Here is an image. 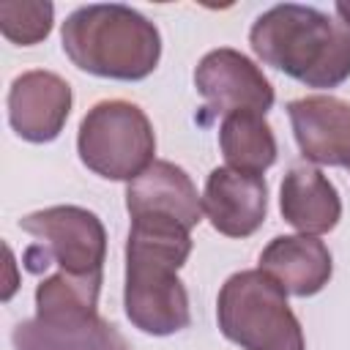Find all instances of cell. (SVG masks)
I'll return each mask as SVG.
<instances>
[{
	"mask_svg": "<svg viewBox=\"0 0 350 350\" xmlns=\"http://www.w3.org/2000/svg\"><path fill=\"white\" fill-rule=\"evenodd\" d=\"M194 88L208 109L227 118L235 112L265 115L273 107V88L265 74L238 49H211L194 68Z\"/></svg>",
	"mask_w": 350,
	"mask_h": 350,
	"instance_id": "8",
	"label": "cell"
},
{
	"mask_svg": "<svg viewBox=\"0 0 350 350\" xmlns=\"http://www.w3.org/2000/svg\"><path fill=\"white\" fill-rule=\"evenodd\" d=\"M126 211L131 219L161 216L183 224L186 230L200 224L202 200L183 167L172 161H153L126 186Z\"/></svg>",
	"mask_w": 350,
	"mask_h": 350,
	"instance_id": "12",
	"label": "cell"
},
{
	"mask_svg": "<svg viewBox=\"0 0 350 350\" xmlns=\"http://www.w3.org/2000/svg\"><path fill=\"white\" fill-rule=\"evenodd\" d=\"M336 14H339V22L350 27V3H336Z\"/></svg>",
	"mask_w": 350,
	"mask_h": 350,
	"instance_id": "17",
	"label": "cell"
},
{
	"mask_svg": "<svg viewBox=\"0 0 350 350\" xmlns=\"http://www.w3.org/2000/svg\"><path fill=\"white\" fill-rule=\"evenodd\" d=\"M19 227L36 238L25 252L27 271L46 265L68 276H101L107 257V232L101 219L79 205H52L19 219Z\"/></svg>",
	"mask_w": 350,
	"mask_h": 350,
	"instance_id": "7",
	"label": "cell"
},
{
	"mask_svg": "<svg viewBox=\"0 0 350 350\" xmlns=\"http://www.w3.org/2000/svg\"><path fill=\"white\" fill-rule=\"evenodd\" d=\"M347 167H350V164H347Z\"/></svg>",
	"mask_w": 350,
	"mask_h": 350,
	"instance_id": "18",
	"label": "cell"
},
{
	"mask_svg": "<svg viewBox=\"0 0 350 350\" xmlns=\"http://www.w3.org/2000/svg\"><path fill=\"white\" fill-rule=\"evenodd\" d=\"M66 57L104 79H145L161 57V36L139 11L120 3L82 5L66 16L63 30Z\"/></svg>",
	"mask_w": 350,
	"mask_h": 350,
	"instance_id": "3",
	"label": "cell"
},
{
	"mask_svg": "<svg viewBox=\"0 0 350 350\" xmlns=\"http://www.w3.org/2000/svg\"><path fill=\"white\" fill-rule=\"evenodd\" d=\"M52 3L36 0H5L0 3V30L11 44L33 46L52 30Z\"/></svg>",
	"mask_w": 350,
	"mask_h": 350,
	"instance_id": "16",
	"label": "cell"
},
{
	"mask_svg": "<svg viewBox=\"0 0 350 350\" xmlns=\"http://www.w3.org/2000/svg\"><path fill=\"white\" fill-rule=\"evenodd\" d=\"M71 112V85L52 71H25L8 90L11 129L27 142H52Z\"/></svg>",
	"mask_w": 350,
	"mask_h": 350,
	"instance_id": "10",
	"label": "cell"
},
{
	"mask_svg": "<svg viewBox=\"0 0 350 350\" xmlns=\"http://www.w3.org/2000/svg\"><path fill=\"white\" fill-rule=\"evenodd\" d=\"M77 150L90 172L107 180H134L156 161V134L137 104L109 98L82 118Z\"/></svg>",
	"mask_w": 350,
	"mask_h": 350,
	"instance_id": "6",
	"label": "cell"
},
{
	"mask_svg": "<svg viewBox=\"0 0 350 350\" xmlns=\"http://www.w3.org/2000/svg\"><path fill=\"white\" fill-rule=\"evenodd\" d=\"M101 276L55 271L36 287V317L11 331L14 350H131L129 339L96 309Z\"/></svg>",
	"mask_w": 350,
	"mask_h": 350,
	"instance_id": "4",
	"label": "cell"
},
{
	"mask_svg": "<svg viewBox=\"0 0 350 350\" xmlns=\"http://www.w3.org/2000/svg\"><path fill=\"white\" fill-rule=\"evenodd\" d=\"M219 145L227 167L241 172L262 175L276 161V139L265 115L235 112L227 115L219 126Z\"/></svg>",
	"mask_w": 350,
	"mask_h": 350,
	"instance_id": "15",
	"label": "cell"
},
{
	"mask_svg": "<svg viewBox=\"0 0 350 350\" xmlns=\"http://www.w3.org/2000/svg\"><path fill=\"white\" fill-rule=\"evenodd\" d=\"M202 211L216 232L227 238H249L265 221V211H268L265 178L232 167L211 170L202 191Z\"/></svg>",
	"mask_w": 350,
	"mask_h": 350,
	"instance_id": "9",
	"label": "cell"
},
{
	"mask_svg": "<svg viewBox=\"0 0 350 350\" xmlns=\"http://www.w3.org/2000/svg\"><path fill=\"white\" fill-rule=\"evenodd\" d=\"M279 208L287 224L304 235H323L336 227L342 216V202L336 186L309 164H295L282 180Z\"/></svg>",
	"mask_w": 350,
	"mask_h": 350,
	"instance_id": "14",
	"label": "cell"
},
{
	"mask_svg": "<svg viewBox=\"0 0 350 350\" xmlns=\"http://www.w3.org/2000/svg\"><path fill=\"white\" fill-rule=\"evenodd\" d=\"M221 334L243 350H306L287 293L260 268L232 273L216 298Z\"/></svg>",
	"mask_w": 350,
	"mask_h": 350,
	"instance_id": "5",
	"label": "cell"
},
{
	"mask_svg": "<svg viewBox=\"0 0 350 350\" xmlns=\"http://www.w3.org/2000/svg\"><path fill=\"white\" fill-rule=\"evenodd\" d=\"M189 254L191 238L183 224L161 216L131 219L123 306L131 325L142 334L170 336L189 325V295L178 279Z\"/></svg>",
	"mask_w": 350,
	"mask_h": 350,
	"instance_id": "1",
	"label": "cell"
},
{
	"mask_svg": "<svg viewBox=\"0 0 350 350\" xmlns=\"http://www.w3.org/2000/svg\"><path fill=\"white\" fill-rule=\"evenodd\" d=\"M249 44L265 66L306 88H336L350 77V27L312 5L268 8L254 19Z\"/></svg>",
	"mask_w": 350,
	"mask_h": 350,
	"instance_id": "2",
	"label": "cell"
},
{
	"mask_svg": "<svg viewBox=\"0 0 350 350\" xmlns=\"http://www.w3.org/2000/svg\"><path fill=\"white\" fill-rule=\"evenodd\" d=\"M295 142L304 159L328 167L350 164V101L336 96H304L287 104Z\"/></svg>",
	"mask_w": 350,
	"mask_h": 350,
	"instance_id": "11",
	"label": "cell"
},
{
	"mask_svg": "<svg viewBox=\"0 0 350 350\" xmlns=\"http://www.w3.org/2000/svg\"><path fill=\"white\" fill-rule=\"evenodd\" d=\"M260 271L284 293L306 298L328 284L334 262L328 246L314 235H279L260 252Z\"/></svg>",
	"mask_w": 350,
	"mask_h": 350,
	"instance_id": "13",
	"label": "cell"
}]
</instances>
